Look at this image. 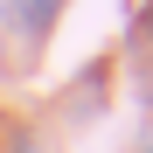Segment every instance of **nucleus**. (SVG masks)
Listing matches in <instances>:
<instances>
[{
    "label": "nucleus",
    "mask_w": 153,
    "mask_h": 153,
    "mask_svg": "<svg viewBox=\"0 0 153 153\" xmlns=\"http://www.w3.org/2000/svg\"><path fill=\"white\" fill-rule=\"evenodd\" d=\"M7 7H14V21H21L28 35H42L49 21H56V7H63V0H7Z\"/></svg>",
    "instance_id": "1"
}]
</instances>
